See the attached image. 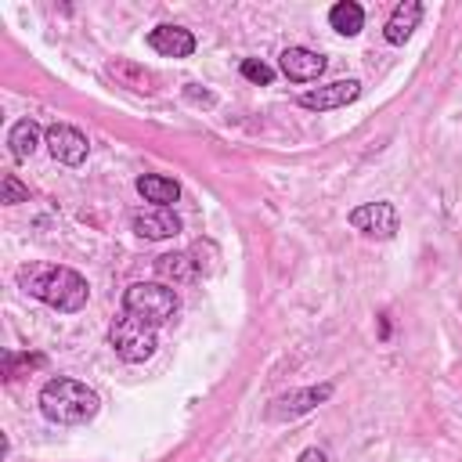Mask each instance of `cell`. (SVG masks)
I'll list each match as a JSON object with an SVG mask.
<instances>
[{"mask_svg":"<svg viewBox=\"0 0 462 462\" xmlns=\"http://www.w3.org/2000/svg\"><path fill=\"white\" fill-rule=\"evenodd\" d=\"M328 25L339 32V36H357L365 29V7L357 0H339L332 4L328 11Z\"/></svg>","mask_w":462,"mask_h":462,"instance_id":"17","label":"cell"},{"mask_svg":"<svg viewBox=\"0 0 462 462\" xmlns=\"http://www.w3.org/2000/svg\"><path fill=\"white\" fill-rule=\"evenodd\" d=\"M346 224H350L354 231H361V235H368V238H383V242L393 238L397 227H401L393 202H365V206H357V209L346 213Z\"/></svg>","mask_w":462,"mask_h":462,"instance_id":"5","label":"cell"},{"mask_svg":"<svg viewBox=\"0 0 462 462\" xmlns=\"http://www.w3.org/2000/svg\"><path fill=\"white\" fill-rule=\"evenodd\" d=\"M4 206H18V202H29V188L14 177V173H4V195H0Z\"/></svg>","mask_w":462,"mask_h":462,"instance_id":"20","label":"cell"},{"mask_svg":"<svg viewBox=\"0 0 462 462\" xmlns=\"http://www.w3.org/2000/svg\"><path fill=\"white\" fill-rule=\"evenodd\" d=\"M238 72H242L249 83H260V87H271V83H274V69L263 65V61H256V58H245V61L238 65Z\"/></svg>","mask_w":462,"mask_h":462,"instance_id":"19","label":"cell"},{"mask_svg":"<svg viewBox=\"0 0 462 462\" xmlns=\"http://www.w3.org/2000/svg\"><path fill=\"white\" fill-rule=\"evenodd\" d=\"M18 285L32 300H40V303H47V307H54L61 314L83 310L87 296H90L87 278L79 271H72V267H61V263H29V267L18 271Z\"/></svg>","mask_w":462,"mask_h":462,"instance_id":"1","label":"cell"},{"mask_svg":"<svg viewBox=\"0 0 462 462\" xmlns=\"http://www.w3.org/2000/svg\"><path fill=\"white\" fill-rule=\"evenodd\" d=\"M379 339H390V314H379Z\"/></svg>","mask_w":462,"mask_h":462,"instance_id":"23","label":"cell"},{"mask_svg":"<svg viewBox=\"0 0 462 462\" xmlns=\"http://www.w3.org/2000/svg\"><path fill=\"white\" fill-rule=\"evenodd\" d=\"M177 307H180L177 292L170 285H162V282H134L123 292V310L134 314L137 321L152 325V328L166 325L177 314Z\"/></svg>","mask_w":462,"mask_h":462,"instance_id":"3","label":"cell"},{"mask_svg":"<svg viewBox=\"0 0 462 462\" xmlns=\"http://www.w3.org/2000/svg\"><path fill=\"white\" fill-rule=\"evenodd\" d=\"M137 195L152 206H170L180 199V184L173 177H162V173H141L137 177Z\"/></svg>","mask_w":462,"mask_h":462,"instance_id":"14","label":"cell"},{"mask_svg":"<svg viewBox=\"0 0 462 462\" xmlns=\"http://www.w3.org/2000/svg\"><path fill=\"white\" fill-rule=\"evenodd\" d=\"M130 227H134L137 238H148V242H155V238H173V235H180V217H177L170 206H148V209L134 213Z\"/></svg>","mask_w":462,"mask_h":462,"instance_id":"9","label":"cell"},{"mask_svg":"<svg viewBox=\"0 0 462 462\" xmlns=\"http://www.w3.org/2000/svg\"><path fill=\"white\" fill-rule=\"evenodd\" d=\"M97 408H101V397L87 383L69 379V375H54L40 390V411H43V419H51L58 426L90 422L97 415Z\"/></svg>","mask_w":462,"mask_h":462,"instance_id":"2","label":"cell"},{"mask_svg":"<svg viewBox=\"0 0 462 462\" xmlns=\"http://www.w3.org/2000/svg\"><path fill=\"white\" fill-rule=\"evenodd\" d=\"M419 22H422V4L419 0H401L393 11H390V18H386V25H383V36H386V43H393V47H401L415 29H419Z\"/></svg>","mask_w":462,"mask_h":462,"instance_id":"12","label":"cell"},{"mask_svg":"<svg viewBox=\"0 0 462 462\" xmlns=\"http://www.w3.org/2000/svg\"><path fill=\"white\" fill-rule=\"evenodd\" d=\"M357 97H361V83L357 79H332V83H321L314 90H303L300 105L310 108V112H328V108H343V105H350Z\"/></svg>","mask_w":462,"mask_h":462,"instance_id":"8","label":"cell"},{"mask_svg":"<svg viewBox=\"0 0 462 462\" xmlns=\"http://www.w3.org/2000/svg\"><path fill=\"white\" fill-rule=\"evenodd\" d=\"M47 365V357L43 354H4V379L11 383V379H18V368H43Z\"/></svg>","mask_w":462,"mask_h":462,"instance_id":"18","label":"cell"},{"mask_svg":"<svg viewBox=\"0 0 462 462\" xmlns=\"http://www.w3.org/2000/svg\"><path fill=\"white\" fill-rule=\"evenodd\" d=\"M108 343H112V350L119 354V361H126V365L148 361V357L155 354V346H159V343H155V328L144 325V321H137V318L126 314V310H123V318L112 321Z\"/></svg>","mask_w":462,"mask_h":462,"instance_id":"4","label":"cell"},{"mask_svg":"<svg viewBox=\"0 0 462 462\" xmlns=\"http://www.w3.org/2000/svg\"><path fill=\"white\" fill-rule=\"evenodd\" d=\"M155 274L162 285H191L199 278V263L191 253H162L155 256Z\"/></svg>","mask_w":462,"mask_h":462,"instance_id":"13","label":"cell"},{"mask_svg":"<svg viewBox=\"0 0 462 462\" xmlns=\"http://www.w3.org/2000/svg\"><path fill=\"white\" fill-rule=\"evenodd\" d=\"M43 144H47V152H51L61 166H79V162L87 159V152H90L87 134L76 130V126H69V123H51V126L43 130Z\"/></svg>","mask_w":462,"mask_h":462,"instance_id":"6","label":"cell"},{"mask_svg":"<svg viewBox=\"0 0 462 462\" xmlns=\"http://www.w3.org/2000/svg\"><path fill=\"white\" fill-rule=\"evenodd\" d=\"M7 148H11V159L14 162H25V159H32V152L40 148V123L36 119H18L14 126H11V134H7Z\"/></svg>","mask_w":462,"mask_h":462,"instance_id":"16","label":"cell"},{"mask_svg":"<svg viewBox=\"0 0 462 462\" xmlns=\"http://www.w3.org/2000/svg\"><path fill=\"white\" fill-rule=\"evenodd\" d=\"M184 94H188L191 101H199V105H206V108H213V105H217V97H213L209 90H199V83H188V87H184Z\"/></svg>","mask_w":462,"mask_h":462,"instance_id":"21","label":"cell"},{"mask_svg":"<svg viewBox=\"0 0 462 462\" xmlns=\"http://www.w3.org/2000/svg\"><path fill=\"white\" fill-rule=\"evenodd\" d=\"M108 76H116L123 87H130V90H137V94H155V72H148V69L137 65V61L116 58V61H108Z\"/></svg>","mask_w":462,"mask_h":462,"instance_id":"15","label":"cell"},{"mask_svg":"<svg viewBox=\"0 0 462 462\" xmlns=\"http://www.w3.org/2000/svg\"><path fill=\"white\" fill-rule=\"evenodd\" d=\"M296 462H328V455H325L321 448H307V451H300Z\"/></svg>","mask_w":462,"mask_h":462,"instance_id":"22","label":"cell"},{"mask_svg":"<svg viewBox=\"0 0 462 462\" xmlns=\"http://www.w3.org/2000/svg\"><path fill=\"white\" fill-rule=\"evenodd\" d=\"M332 390H336L332 383H318V386H303V390H292V393H278L267 404V419H296V415H307L318 404H325L332 397Z\"/></svg>","mask_w":462,"mask_h":462,"instance_id":"7","label":"cell"},{"mask_svg":"<svg viewBox=\"0 0 462 462\" xmlns=\"http://www.w3.org/2000/svg\"><path fill=\"white\" fill-rule=\"evenodd\" d=\"M325 54H318V51H310V47H285L282 54H278V69L292 79V83H310V79H318L321 72H325Z\"/></svg>","mask_w":462,"mask_h":462,"instance_id":"10","label":"cell"},{"mask_svg":"<svg viewBox=\"0 0 462 462\" xmlns=\"http://www.w3.org/2000/svg\"><path fill=\"white\" fill-rule=\"evenodd\" d=\"M148 47L155 54H162V58H188V54H195V36L184 25L162 22V25H155L148 32Z\"/></svg>","mask_w":462,"mask_h":462,"instance_id":"11","label":"cell"}]
</instances>
